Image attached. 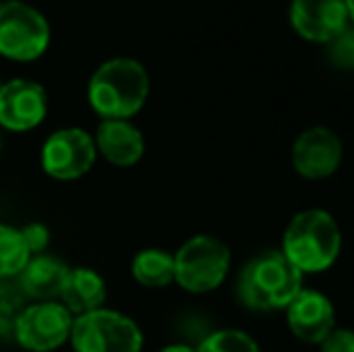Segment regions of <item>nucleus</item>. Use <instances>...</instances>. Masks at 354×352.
Here are the masks:
<instances>
[{
  "label": "nucleus",
  "instance_id": "obj_11",
  "mask_svg": "<svg viewBox=\"0 0 354 352\" xmlns=\"http://www.w3.org/2000/svg\"><path fill=\"white\" fill-rule=\"evenodd\" d=\"M287 324L301 343L321 345L335 328V309L326 295L301 290L287 304Z\"/></svg>",
  "mask_w": 354,
  "mask_h": 352
},
{
  "label": "nucleus",
  "instance_id": "obj_20",
  "mask_svg": "<svg viewBox=\"0 0 354 352\" xmlns=\"http://www.w3.org/2000/svg\"><path fill=\"white\" fill-rule=\"evenodd\" d=\"M330 58L337 68L352 71L354 68V29H342L330 41Z\"/></svg>",
  "mask_w": 354,
  "mask_h": 352
},
{
  "label": "nucleus",
  "instance_id": "obj_14",
  "mask_svg": "<svg viewBox=\"0 0 354 352\" xmlns=\"http://www.w3.org/2000/svg\"><path fill=\"white\" fill-rule=\"evenodd\" d=\"M68 275L71 270L63 261L53 256H37V259H29L27 266L19 270V290L29 299L51 302L53 297H61Z\"/></svg>",
  "mask_w": 354,
  "mask_h": 352
},
{
  "label": "nucleus",
  "instance_id": "obj_1",
  "mask_svg": "<svg viewBox=\"0 0 354 352\" xmlns=\"http://www.w3.org/2000/svg\"><path fill=\"white\" fill-rule=\"evenodd\" d=\"M342 251V234L337 222L326 210H304L292 217L284 232L282 254L301 272L328 270Z\"/></svg>",
  "mask_w": 354,
  "mask_h": 352
},
{
  "label": "nucleus",
  "instance_id": "obj_19",
  "mask_svg": "<svg viewBox=\"0 0 354 352\" xmlns=\"http://www.w3.org/2000/svg\"><path fill=\"white\" fill-rule=\"evenodd\" d=\"M24 311V295L19 287L0 282V338H10L17 324L19 314Z\"/></svg>",
  "mask_w": 354,
  "mask_h": 352
},
{
  "label": "nucleus",
  "instance_id": "obj_18",
  "mask_svg": "<svg viewBox=\"0 0 354 352\" xmlns=\"http://www.w3.org/2000/svg\"><path fill=\"white\" fill-rule=\"evenodd\" d=\"M196 352H261V350H258V343L251 335H246L243 331L229 328L207 335Z\"/></svg>",
  "mask_w": 354,
  "mask_h": 352
},
{
  "label": "nucleus",
  "instance_id": "obj_13",
  "mask_svg": "<svg viewBox=\"0 0 354 352\" xmlns=\"http://www.w3.org/2000/svg\"><path fill=\"white\" fill-rule=\"evenodd\" d=\"M94 147H99L104 157L111 165L118 167H131L136 165L145 152L142 133L136 126H131L123 118H106L102 126L97 128V140Z\"/></svg>",
  "mask_w": 354,
  "mask_h": 352
},
{
  "label": "nucleus",
  "instance_id": "obj_17",
  "mask_svg": "<svg viewBox=\"0 0 354 352\" xmlns=\"http://www.w3.org/2000/svg\"><path fill=\"white\" fill-rule=\"evenodd\" d=\"M29 251L22 234L8 225H0V277H12L27 266Z\"/></svg>",
  "mask_w": 354,
  "mask_h": 352
},
{
  "label": "nucleus",
  "instance_id": "obj_25",
  "mask_svg": "<svg viewBox=\"0 0 354 352\" xmlns=\"http://www.w3.org/2000/svg\"><path fill=\"white\" fill-rule=\"evenodd\" d=\"M0 147H3V140H0Z\"/></svg>",
  "mask_w": 354,
  "mask_h": 352
},
{
  "label": "nucleus",
  "instance_id": "obj_7",
  "mask_svg": "<svg viewBox=\"0 0 354 352\" xmlns=\"http://www.w3.org/2000/svg\"><path fill=\"white\" fill-rule=\"evenodd\" d=\"M71 328L73 319L66 306L56 302H37L32 306H24L12 335L22 348L32 352H51L66 343Z\"/></svg>",
  "mask_w": 354,
  "mask_h": 352
},
{
  "label": "nucleus",
  "instance_id": "obj_9",
  "mask_svg": "<svg viewBox=\"0 0 354 352\" xmlns=\"http://www.w3.org/2000/svg\"><path fill=\"white\" fill-rule=\"evenodd\" d=\"M342 162V142L330 128H308L294 140L292 147V165L299 176L328 178L335 174Z\"/></svg>",
  "mask_w": 354,
  "mask_h": 352
},
{
  "label": "nucleus",
  "instance_id": "obj_21",
  "mask_svg": "<svg viewBox=\"0 0 354 352\" xmlns=\"http://www.w3.org/2000/svg\"><path fill=\"white\" fill-rule=\"evenodd\" d=\"M321 352H354V331L333 328L330 335L321 343Z\"/></svg>",
  "mask_w": 354,
  "mask_h": 352
},
{
  "label": "nucleus",
  "instance_id": "obj_6",
  "mask_svg": "<svg viewBox=\"0 0 354 352\" xmlns=\"http://www.w3.org/2000/svg\"><path fill=\"white\" fill-rule=\"evenodd\" d=\"M48 24L41 12L19 0H0V56L34 61L48 46Z\"/></svg>",
  "mask_w": 354,
  "mask_h": 352
},
{
  "label": "nucleus",
  "instance_id": "obj_8",
  "mask_svg": "<svg viewBox=\"0 0 354 352\" xmlns=\"http://www.w3.org/2000/svg\"><path fill=\"white\" fill-rule=\"evenodd\" d=\"M94 140L80 128H66L53 133L41 150V165L48 176L73 181L89 172L94 165Z\"/></svg>",
  "mask_w": 354,
  "mask_h": 352
},
{
  "label": "nucleus",
  "instance_id": "obj_10",
  "mask_svg": "<svg viewBox=\"0 0 354 352\" xmlns=\"http://www.w3.org/2000/svg\"><path fill=\"white\" fill-rule=\"evenodd\" d=\"M289 19L301 39L330 44L342 29H347L350 12L345 0H292Z\"/></svg>",
  "mask_w": 354,
  "mask_h": 352
},
{
  "label": "nucleus",
  "instance_id": "obj_5",
  "mask_svg": "<svg viewBox=\"0 0 354 352\" xmlns=\"http://www.w3.org/2000/svg\"><path fill=\"white\" fill-rule=\"evenodd\" d=\"M75 352H140L142 333L128 316L94 309L80 314L71 328Z\"/></svg>",
  "mask_w": 354,
  "mask_h": 352
},
{
  "label": "nucleus",
  "instance_id": "obj_15",
  "mask_svg": "<svg viewBox=\"0 0 354 352\" xmlns=\"http://www.w3.org/2000/svg\"><path fill=\"white\" fill-rule=\"evenodd\" d=\"M61 297L63 306L68 311L89 314V311L102 306L104 297H106V287H104V280L99 277V272L89 270V268H77V270H71Z\"/></svg>",
  "mask_w": 354,
  "mask_h": 352
},
{
  "label": "nucleus",
  "instance_id": "obj_24",
  "mask_svg": "<svg viewBox=\"0 0 354 352\" xmlns=\"http://www.w3.org/2000/svg\"><path fill=\"white\" fill-rule=\"evenodd\" d=\"M345 5H347V12H350V19L354 22V0H345Z\"/></svg>",
  "mask_w": 354,
  "mask_h": 352
},
{
  "label": "nucleus",
  "instance_id": "obj_12",
  "mask_svg": "<svg viewBox=\"0 0 354 352\" xmlns=\"http://www.w3.org/2000/svg\"><path fill=\"white\" fill-rule=\"evenodd\" d=\"M46 116V92L29 80L0 85V123L10 131H29Z\"/></svg>",
  "mask_w": 354,
  "mask_h": 352
},
{
  "label": "nucleus",
  "instance_id": "obj_2",
  "mask_svg": "<svg viewBox=\"0 0 354 352\" xmlns=\"http://www.w3.org/2000/svg\"><path fill=\"white\" fill-rule=\"evenodd\" d=\"M147 92V71L133 58L106 61L89 80V104L104 118H128L138 113Z\"/></svg>",
  "mask_w": 354,
  "mask_h": 352
},
{
  "label": "nucleus",
  "instance_id": "obj_23",
  "mask_svg": "<svg viewBox=\"0 0 354 352\" xmlns=\"http://www.w3.org/2000/svg\"><path fill=\"white\" fill-rule=\"evenodd\" d=\"M162 352H196V350L186 348V345H169V348H164Z\"/></svg>",
  "mask_w": 354,
  "mask_h": 352
},
{
  "label": "nucleus",
  "instance_id": "obj_16",
  "mask_svg": "<svg viewBox=\"0 0 354 352\" xmlns=\"http://www.w3.org/2000/svg\"><path fill=\"white\" fill-rule=\"evenodd\" d=\"M133 277L145 287H164L174 280V256L162 249H145L133 261Z\"/></svg>",
  "mask_w": 354,
  "mask_h": 352
},
{
  "label": "nucleus",
  "instance_id": "obj_4",
  "mask_svg": "<svg viewBox=\"0 0 354 352\" xmlns=\"http://www.w3.org/2000/svg\"><path fill=\"white\" fill-rule=\"evenodd\" d=\"M229 270V249L219 239L198 234L174 256V280L188 292H210L222 285Z\"/></svg>",
  "mask_w": 354,
  "mask_h": 352
},
{
  "label": "nucleus",
  "instance_id": "obj_3",
  "mask_svg": "<svg viewBox=\"0 0 354 352\" xmlns=\"http://www.w3.org/2000/svg\"><path fill=\"white\" fill-rule=\"evenodd\" d=\"M301 292V270L277 251L251 261L239 277V297L248 309H282Z\"/></svg>",
  "mask_w": 354,
  "mask_h": 352
},
{
  "label": "nucleus",
  "instance_id": "obj_22",
  "mask_svg": "<svg viewBox=\"0 0 354 352\" xmlns=\"http://www.w3.org/2000/svg\"><path fill=\"white\" fill-rule=\"evenodd\" d=\"M19 234H22V241H24V246H27L29 254H41V251L46 249L48 230L44 225H27Z\"/></svg>",
  "mask_w": 354,
  "mask_h": 352
}]
</instances>
